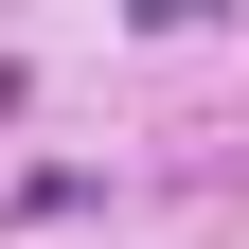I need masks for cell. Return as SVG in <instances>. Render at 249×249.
I'll return each instance as SVG.
<instances>
[{"instance_id":"cell-1","label":"cell","mask_w":249,"mask_h":249,"mask_svg":"<svg viewBox=\"0 0 249 249\" xmlns=\"http://www.w3.org/2000/svg\"><path fill=\"white\" fill-rule=\"evenodd\" d=\"M142 36H196V18H249V0H124Z\"/></svg>"}]
</instances>
